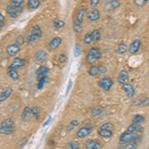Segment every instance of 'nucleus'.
<instances>
[{
  "instance_id": "1",
  "label": "nucleus",
  "mask_w": 149,
  "mask_h": 149,
  "mask_svg": "<svg viewBox=\"0 0 149 149\" xmlns=\"http://www.w3.org/2000/svg\"><path fill=\"white\" fill-rule=\"evenodd\" d=\"M42 29L40 28L39 25H34L31 29H29V31L27 32V41L28 44H33L34 42H36L37 40H39L42 37Z\"/></svg>"
},
{
  "instance_id": "2",
  "label": "nucleus",
  "mask_w": 149,
  "mask_h": 149,
  "mask_svg": "<svg viewBox=\"0 0 149 149\" xmlns=\"http://www.w3.org/2000/svg\"><path fill=\"white\" fill-rule=\"evenodd\" d=\"M15 130V123L11 118H6L2 120L0 124V132L1 134H11Z\"/></svg>"
},
{
  "instance_id": "3",
  "label": "nucleus",
  "mask_w": 149,
  "mask_h": 149,
  "mask_svg": "<svg viewBox=\"0 0 149 149\" xmlns=\"http://www.w3.org/2000/svg\"><path fill=\"white\" fill-rule=\"evenodd\" d=\"M102 57V53H100V48L97 47H93L92 49L88 50V52L86 53V60L88 64H93L95 62L98 61Z\"/></svg>"
},
{
  "instance_id": "4",
  "label": "nucleus",
  "mask_w": 149,
  "mask_h": 149,
  "mask_svg": "<svg viewBox=\"0 0 149 149\" xmlns=\"http://www.w3.org/2000/svg\"><path fill=\"white\" fill-rule=\"evenodd\" d=\"M139 138H140L139 134L130 131H125L120 135L119 141L120 142H133V141H137Z\"/></svg>"
},
{
  "instance_id": "5",
  "label": "nucleus",
  "mask_w": 149,
  "mask_h": 149,
  "mask_svg": "<svg viewBox=\"0 0 149 149\" xmlns=\"http://www.w3.org/2000/svg\"><path fill=\"white\" fill-rule=\"evenodd\" d=\"M113 85V81H112V79L110 78H102L100 79V81H98V86H100V88H102L103 91H109L110 88Z\"/></svg>"
},
{
  "instance_id": "6",
  "label": "nucleus",
  "mask_w": 149,
  "mask_h": 149,
  "mask_svg": "<svg viewBox=\"0 0 149 149\" xmlns=\"http://www.w3.org/2000/svg\"><path fill=\"white\" fill-rule=\"evenodd\" d=\"M5 50H6V53H7V55H8V56L14 57V56H16V55L20 53L21 48H20V46H18V45H16V44H10V45H8V46L6 47Z\"/></svg>"
},
{
  "instance_id": "7",
  "label": "nucleus",
  "mask_w": 149,
  "mask_h": 149,
  "mask_svg": "<svg viewBox=\"0 0 149 149\" xmlns=\"http://www.w3.org/2000/svg\"><path fill=\"white\" fill-rule=\"evenodd\" d=\"M35 60L38 63H41V64L45 63L48 60V53L45 51L44 49L39 50V51H37L35 54Z\"/></svg>"
},
{
  "instance_id": "8",
  "label": "nucleus",
  "mask_w": 149,
  "mask_h": 149,
  "mask_svg": "<svg viewBox=\"0 0 149 149\" xmlns=\"http://www.w3.org/2000/svg\"><path fill=\"white\" fill-rule=\"evenodd\" d=\"M26 65V61L23 58H14V60L12 61V63L10 64V68L14 69V70H18L23 68Z\"/></svg>"
},
{
  "instance_id": "9",
  "label": "nucleus",
  "mask_w": 149,
  "mask_h": 149,
  "mask_svg": "<svg viewBox=\"0 0 149 149\" xmlns=\"http://www.w3.org/2000/svg\"><path fill=\"white\" fill-rule=\"evenodd\" d=\"M22 9L16 8V7H13L11 5H7L6 6V13L10 16L11 18H17L19 15H20Z\"/></svg>"
},
{
  "instance_id": "10",
  "label": "nucleus",
  "mask_w": 149,
  "mask_h": 149,
  "mask_svg": "<svg viewBox=\"0 0 149 149\" xmlns=\"http://www.w3.org/2000/svg\"><path fill=\"white\" fill-rule=\"evenodd\" d=\"M117 81L121 85H126L129 81V74L126 70H122L117 76Z\"/></svg>"
},
{
  "instance_id": "11",
  "label": "nucleus",
  "mask_w": 149,
  "mask_h": 149,
  "mask_svg": "<svg viewBox=\"0 0 149 149\" xmlns=\"http://www.w3.org/2000/svg\"><path fill=\"white\" fill-rule=\"evenodd\" d=\"M92 130H93V128H91V127H88V126L81 127V128H79V130L77 131V137L85 138V137L88 136L91 133H92Z\"/></svg>"
},
{
  "instance_id": "12",
  "label": "nucleus",
  "mask_w": 149,
  "mask_h": 149,
  "mask_svg": "<svg viewBox=\"0 0 149 149\" xmlns=\"http://www.w3.org/2000/svg\"><path fill=\"white\" fill-rule=\"evenodd\" d=\"M140 48H141V40L136 39L129 45L128 51L130 54H136V53L140 50Z\"/></svg>"
},
{
  "instance_id": "13",
  "label": "nucleus",
  "mask_w": 149,
  "mask_h": 149,
  "mask_svg": "<svg viewBox=\"0 0 149 149\" xmlns=\"http://www.w3.org/2000/svg\"><path fill=\"white\" fill-rule=\"evenodd\" d=\"M86 14V7H81L80 9H78V11H77L76 13V16H74V21H77V22L79 23H83L84 21V18H85Z\"/></svg>"
},
{
  "instance_id": "14",
  "label": "nucleus",
  "mask_w": 149,
  "mask_h": 149,
  "mask_svg": "<svg viewBox=\"0 0 149 149\" xmlns=\"http://www.w3.org/2000/svg\"><path fill=\"white\" fill-rule=\"evenodd\" d=\"M49 72H50V70H49L48 67L44 66V65L40 66L39 68L36 70V77H37V80H39V79L43 78V77H46Z\"/></svg>"
},
{
  "instance_id": "15",
  "label": "nucleus",
  "mask_w": 149,
  "mask_h": 149,
  "mask_svg": "<svg viewBox=\"0 0 149 149\" xmlns=\"http://www.w3.org/2000/svg\"><path fill=\"white\" fill-rule=\"evenodd\" d=\"M86 17L90 21L92 22H95V21H97L98 19L100 18V12L97 10V9H93L90 12H88L86 14Z\"/></svg>"
},
{
  "instance_id": "16",
  "label": "nucleus",
  "mask_w": 149,
  "mask_h": 149,
  "mask_svg": "<svg viewBox=\"0 0 149 149\" xmlns=\"http://www.w3.org/2000/svg\"><path fill=\"white\" fill-rule=\"evenodd\" d=\"M12 92H13V90H12L11 88H4L1 90V93H0V102H4L5 100L8 98L11 95Z\"/></svg>"
},
{
  "instance_id": "17",
  "label": "nucleus",
  "mask_w": 149,
  "mask_h": 149,
  "mask_svg": "<svg viewBox=\"0 0 149 149\" xmlns=\"http://www.w3.org/2000/svg\"><path fill=\"white\" fill-rule=\"evenodd\" d=\"M85 145L86 149H100V147H102L100 143L98 141L95 140V139H88V140H86Z\"/></svg>"
},
{
  "instance_id": "18",
  "label": "nucleus",
  "mask_w": 149,
  "mask_h": 149,
  "mask_svg": "<svg viewBox=\"0 0 149 149\" xmlns=\"http://www.w3.org/2000/svg\"><path fill=\"white\" fill-rule=\"evenodd\" d=\"M32 114H33L32 109H31L30 107H25L22 111V113H21V118H22V120H24V121H28L29 119L31 118Z\"/></svg>"
},
{
  "instance_id": "19",
  "label": "nucleus",
  "mask_w": 149,
  "mask_h": 149,
  "mask_svg": "<svg viewBox=\"0 0 149 149\" xmlns=\"http://www.w3.org/2000/svg\"><path fill=\"white\" fill-rule=\"evenodd\" d=\"M62 44V38L61 37H55L50 41L49 44H48V47L51 50H55L57 49L58 47H60V45Z\"/></svg>"
},
{
  "instance_id": "20",
  "label": "nucleus",
  "mask_w": 149,
  "mask_h": 149,
  "mask_svg": "<svg viewBox=\"0 0 149 149\" xmlns=\"http://www.w3.org/2000/svg\"><path fill=\"white\" fill-rule=\"evenodd\" d=\"M122 91H124L127 95V97H134V93H135V91H134L133 86L129 85V84H126V85H122L121 86Z\"/></svg>"
},
{
  "instance_id": "21",
  "label": "nucleus",
  "mask_w": 149,
  "mask_h": 149,
  "mask_svg": "<svg viewBox=\"0 0 149 149\" xmlns=\"http://www.w3.org/2000/svg\"><path fill=\"white\" fill-rule=\"evenodd\" d=\"M137 148V141L133 142H120L118 149H136Z\"/></svg>"
},
{
  "instance_id": "22",
  "label": "nucleus",
  "mask_w": 149,
  "mask_h": 149,
  "mask_svg": "<svg viewBox=\"0 0 149 149\" xmlns=\"http://www.w3.org/2000/svg\"><path fill=\"white\" fill-rule=\"evenodd\" d=\"M127 131H130V132H134V133H142L143 131V127L140 125V124H135V123H132L130 125L128 126L127 128Z\"/></svg>"
},
{
  "instance_id": "23",
  "label": "nucleus",
  "mask_w": 149,
  "mask_h": 149,
  "mask_svg": "<svg viewBox=\"0 0 149 149\" xmlns=\"http://www.w3.org/2000/svg\"><path fill=\"white\" fill-rule=\"evenodd\" d=\"M40 5H41L40 0H28L27 2V8L30 9V10L37 9Z\"/></svg>"
},
{
  "instance_id": "24",
  "label": "nucleus",
  "mask_w": 149,
  "mask_h": 149,
  "mask_svg": "<svg viewBox=\"0 0 149 149\" xmlns=\"http://www.w3.org/2000/svg\"><path fill=\"white\" fill-rule=\"evenodd\" d=\"M7 74H8V76L10 77L13 81H18L19 79V73L17 72V70H14L9 67L8 69H7Z\"/></svg>"
},
{
  "instance_id": "25",
  "label": "nucleus",
  "mask_w": 149,
  "mask_h": 149,
  "mask_svg": "<svg viewBox=\"0 0 149 149\" xmlns=\"http://www.w3.org/2000/svg\"><path fill=\"white\" fill-rule=\"evenodd\" d=\"M98 135L102 138H110L112 136V131L111 130H107V129H100L98 128V131H97Z\"/></svg>"
},
{
  "instance_id": "26",
  "label": "nucleus",
  "mask_w": 149,
  "mask_h": 149,
  "mask_svg": "<svg viewBox=\"0 0 149 149\" xmlns=\"http://www.w3.org/2000/svg\"><path fill=\"white\" fill-rule=\"evenodd\" d=\"M92 41L93 43H97L100 40V37H102V34H100V31L98 29H95V30L92 31Z\"/></svg>"
},
{
  "instance_id": "27",
  "label": "nucleus",
  "mask_w": 149,
  "mask_h": 149,
  "mask_svg": "<svg viewBox=\"0 0 149 149\" xmlns=\"http://www.w3.org/2000/svg\"><path fill=\"white\" fill-rule=\"evenodd\" d=\"M24 3H25L24 0H11V1L9 2V5L16 7V8H19V9H23Z\"/></svg>"
},
{
  "instance_id": "28",
  "label": "nucleus",
  "mask_w": 149,
  "mask_h": 149,
  "mask_svg": "<svg viewBox=\"0 0 149 149\" xmlns=\"http://www.w3.org/2000/svg\"><path fill=\"white\" fill-rule=\"evenodd\" d=\"M53 25L55 26V28L61 29V28H63L65 25H66V23H65V21L61 20V19L55 18V19H54V21H53Z\"/></svg>"
},
{
  "instance_id": "29",
  "label": "nucleus",
  "mask_w": 149,
  "mask_h": 149,
  "mask_svg": "<svg viewBox=\"0 0 149 149\" xmlns=\"http://www.w3.org/2000/svg\"><path fill=\"white\" fill-rule=\"evenodd\" d=\"M145 120V117L141 114H136L134 115L133 119H132V123H135V124H141L142 122Z\"/></svg>"
},
{
  "instance_id": "30",
  "label": "nucleus",
  "mask_w": 149,
  "mask_h": 149,
  "mask_svg": "<svg viewBox=\"0 0 149 149\" xmlns=\"http://www.w3.org/2000/svg\"><path fill=\"white\" fill-rule=\"evenodd\" d=\"M73 29H74V31L76 33H81L84 31L83 25H81V23H79V22H77V21H74V23H73Z\"/></svg>"
},
{
  "instance_id": "31",
  "label": "nucleus",
  "mask_w": 149,
  "mask_h": 149,
  "mask_svg": "<svg viewBox=\"0 0 149 149\" xmlns=\"http://www.w3.org/2000/svg\"><path fill=\"white\" fill-rule=\"evenodd\" d=\"M88 74L92 77H97L100 74V72H98V66H92L88 69Z\"/></svg>"
},
{
  "instance_id": "32",
  "label": "nucleus",
  "mask_w": 149,
  "mask_h": 149,
  "mask_svg": "<svg viewBox=\"0 0 149 149\" xmlns=\"http://www.w3.org/2000/svg\"><path fill=\"white\" fill-rule=\"evenodd\" d=\"M127 50H128V48H127L125 43H120V44H119L118 46H117L116 52L118 53V54L122 55V54H124V53H125Z\"/></svg>"
},
{
  "instance_id": "33",
  "label": "nucleus",
  "mask_w": 149,
  "mask_h": 149,
  "mask_svg": "<svg viewBox=\"0 0 149 149\" xmlns=\"http://www.w3.org/2000/svg\"><path fill=\"white\" fill-rule=\"evenodd\" d=\"M37 81H37V86H38V88H39V90H41V88L44 86L45 84L49 81V78H48V76H46V77H43V78L39 79V80H37Z\"/></svg>"
},
{
  "instance_id": "34",
  "label": "nucleus",
  "mask_w": 149,
  "mask_h": 149,
  "mask_svg": "<svg viewBox=\"0 0 149 149\" xmlns=\"http://www.w3.org/2000/svg\"><path fill=\"white\" fill-rule=\"evenodd\" d=\"M119 1H109V2H107V4H105V7L107 8H109V9H115L116 7H118L119 6Z\"/></svg>"
},
{
  "instance_id": "35",
  "label": "nucleus",
  "mask_w": 149,
  "mask_h": 149,
  "mask_svg": "<svg viewBox=\"0 0 149 149\" xmlns=\"http://www.w3.org/2000/svg\"><path fill=\"white\" fill-rule=\"evenodd\" d=\"M102 112V107H93V109L91 110V114H92V116H98V115H100Z\"/></svg>"
},
{
  "instance_id": "36",
  "label": "nucleus",
  "mask_w": 149,
  "mask_h": 149,
  "mask_svg": "<svg viewBox=\"0 0 149 149\" xmlns=\"http://www.w3.org/2000/svg\"><path fill=\"white\" fill-rule=\"evenodd\" d=\"M78 125H79V121L76 120V119H74V120H72L69 123V125L67 126V131H68V132L72 131L74 128H76V126H78Z\"/></svg>"
},
{
  "instance_id": "37",
  "label": "nucleus",
  "mask_w": 149,
  "mask_h": 149,
  "mask_svg": "<svg viewBox=\"0 0 149 149\" xmlns=\"http://www.w3.org/2000/svg\"><path fill=\"white\" fill-rule=\"evenodd\" d=\"M25 37H24V35H20V36H18L17 38H16V41H15V44L16 45H18V46H22V45L25 43Z\"/></svg>"
},
{
  "instance_id": "38",
  "label": "nucleus",
  "mask_w": 149,
  "mask_h": 149,
  "mask_svg": "<svg viewBox=\"0 0 149 149\" xmlns=\"http://www.w3.org/2000/svg\"><path fill=\"white\" fill-rule=\"evenodd\" d=\"M113 127V124L111 122H104L100 126V129H107V130H111V128Z\"/></svg>"
},
{
  "instance_id": "39",
  "label": "nucleus",
  "mask_w": 149,
  "mask_h": 149,
  "mask_svg": "<svg viewBox=\"0 0 149 149\" xmlns=\"http://www.w3.org/2000/svg\"><path fill=\"white\" fill-rule=\"evenodd\" d=\"M32 112H33V115L35 116L36 120H39L40 119V109L38 107H32Z\"/></svg>"
},
{
  "instance_id": "40",
  "label": "nucleus",
  "mask_w": 149,
  "mask_h": 149,
  "mask_svg": "<svg viewBox=\"0 0 149 149\" xmlns=\"http://www.w3.org/2000/svg\"><path fill=\"white\" fill-rule=\"evenodd\" d=\"M84 42H85V44H86V45L91 44V43L93 42L92 41V33L91 32L86 33V34L85 35V37H84Z\"/></svg>"
},
{
  "instance_id": "41",
  "label": "nucleus",
  "mask_w": 149,
  "mask_h": 149,
  "mask_svg": "<svg viewBox=\"0 0 149 149\" xmlns=\"http://www.w3.org/2000/svg\"><path fill=\"white\" fill-rule=\"evenodd\" d=\"M67 149H81L80 145H79L77 142H74V141H71L67 144Z\"/></svg>"
},
{
  "instance_id": "42",
  "label": "nucleus",
  "mask_w": 149,
  "mask_h": 149,
  "mask_svg": "<svg viewBox=\"0 0 149 149\" xmlns=\"http://www.w3.org/2000/svg\"><path fill=\"white\" fill-rule=\"evenodd\" d=\"M67 60H68V57L65 54H60L58 56V62H59V64H65L67 62Z\"/></svg>"
},
{
  "instance_id": "43",
  "label": "nucleus",
  "mask_w": 149,
  "mask_h": 149,
  "mask_svg": "<svg viewBox=\"0 0 149 149\" xmlns=\"http://www.w3.org/2000/svg\"><path fill=\"white\" fill-rule=\"evenodd\" d=\"M81 53V47L79 44H76L74 45V57H79Z\"/></svg>"
},
{
  "instance_id": "44",
  "label": "nucleus",
  "mask_w": 149,
  "mask_h": 149,
  "mask_svg": "<svg viewBox=\"0 0 149 149\" xmlns=\"http://www.w3.org/2000/svg\"><path fill=\"white\" fill-rule=\"evenodd\" d=\"M98 72H100V74H107V67H105L104 65H100V66H98Z\"/></svg>"
},
{
  "instance_id": "45",
  "label": "nucleus",
  "mask_w": 149,
  "mask_h": 149,
  "mask_svg": "<svg viewBox=\"0 0 149 149\" xmlns=\"http://www.w3.org/2000/svg\"><path fill=\"white\" fill-rule=\"evenodd\" d=\"M147 0H134V3H135V5H137L139 7H142L145 5L146 3H147Z\"/></svg>"
},
{
  "instance_id": "46",
  "label": "nucleus",
  "mask_w": 149,
  "mask_h": 149,
  "mask_svg": "<svg viewBox=\"0 0 149 149\" xmlns=\"http://www.w3.org/2000/svg\"><path fill=\"white\" fill-rule=\"evenodd\" d=\"M5 25V18H4L3 14L0 13V27H3V26Z\"/></svg>"
},
{
  "instance_id": "47",
  "label": "nucleus",
  "mask_w": 149,
  "mask_h": 149,
  "mask_svg": "<svg viewBox=\"0 0 149 149\" xmlns=\"http://www.w3.org/2000/svg\"><path fill=\"white\" fill-rule=\"evenodd\" d=\"M98 3H100V1H98V0H92V1H91V6L95 7Z\"/></svg>"
},
{
  "instance_id": "48",
  "label": "nucleus",
  "mask_w": 149,
  "mask_h": 149,
  "mask_svg": "<svg viewBox=\"0 0 149 149\" xmlns=\"http://www.w3.org/2000/svg\"><path fill=\"white\" fill-rule=\"evenodd\" d=\"M51 120H52V117H51V116H49V117H48V119H47V120H46V121H45V122H44V123H43V127L47 126V125H48V124H49V123H50V122H51Z\"/></svg>"
},
{
  "instance_id": "49",
  "label": "nucleus",
  "mask_w": 149,
  "mask_h": 149,
  "mask_svg": "<svg viewBox=\"0 0 149 149\" xmlns=\"http://www.w3.org/2000/svg\"><path fill=\"white\" fill-rule=\"evenodd\" d=\"M72 85H73V81H69V86H68V88H67V91H66V95H68V93H69L70 90H71V88H72Z\"/></svg>"
}]
</instances>
